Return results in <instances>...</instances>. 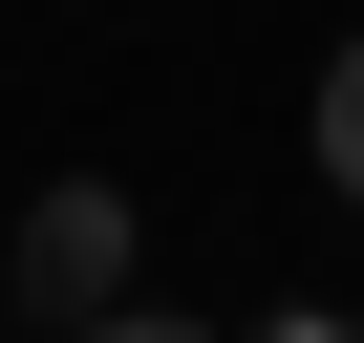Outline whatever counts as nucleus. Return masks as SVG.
<instances>
[{"mask_svg": "<svg viewBox=\"0 0 364 343\" xmlns=\"http://www.w3.org/2000/svg\"><path fill=\"white\" fill-rule=\"evenodd\" d=\"M300 150H321V194H343V215H364V22H343V43H321V86H300Z\"/></svg>", "mask_w": 364, "mask_h": 343, "instance_id": "2", "label": "nucleus"}, {"mask_svg": "<svg viewBox=\"0 0 364 343\" xmlns=\"http://www.w3.org/2000/svg\"><path fill=\"white\" fill-rule=\"evenodd\" d=\"M22 300H43V322L129 300V194H107V172H65V194H22Z\"/></svg>", "mask_w": 364, "mask_h": 343, "instance_id": "1", "label": "nucleus"}, {"mask_svg": "<svg viewBox=\"0 0 364 343\" xmlns=\"http://www.w3.org/2000/svg\"><path fill=\"white\" fill-rule=\"evenodd\" d=\"M65 343H215V322H171V300H86Z\"/></svg>", "mask_w": 364, "mask_h": 343, "instance_id": "3", "label": "nucleus"}, {"mask_svg": "<svg viewBox=\"0 0 364 343\" xmlns=\"http://www.w3.org/2000/svg\"><path fill=\"white\" fill-rule=\"evenodd\" d=\"M279 343H364V322H279Z\"/></svg>", "mask_w": 364, "mask_h": 343, "instance_id": "4", "label": "nucleus"}]
</instances>
